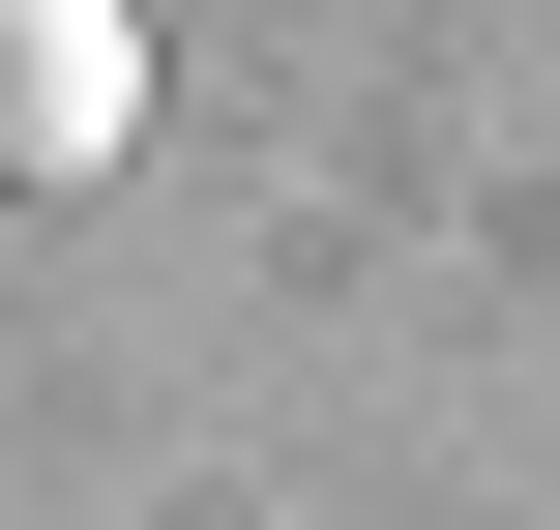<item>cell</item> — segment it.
<instances>
[{"label": "cell", "instance_id": "cell-1", "mask_svg": "<svg viewBox=\"0 0 560 530\" xmlns=\"http://www.w3.org/2000/svg\"><path fill=\"white\" fill-rule=\"evenodd\" d=\"M118 118H148V30L118 0H0V207H89Z\"/></svg>", "mask_w": 560, "mask_h": 530}]
</instances>
